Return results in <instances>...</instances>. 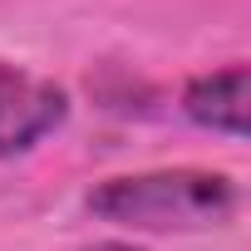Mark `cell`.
I'll use <instances>...</instances> for the list:
<instances>
[{
  "mask_svg": "<svg viewBox=\"0 0 251 251\" xmlns=\"http://www.w3.org/2000/svg\"><path fill=\"white\" fill-rule=\"evenodd\" d=\"M84 207L128 231H207L236 217L241 187L212 168H153L99 182Z\"/></svg>",
  "mask_w": 251,
  "mask_h": 251,
  "instance_id": "6da1fadb",
  "label": "cell"
},
{
  "mask_svg": "<svg viewBox=\"0 0 251 251\" xmlns=\"http://www.w3.org/2000/svg\"><path fill=\"white\" fill-rule=\"evenodd\" d=\"M69 118V94L20 64H0V158H20Z\"/></svg>",
  "mask_w": 251,
  "mask_h": 251,
  "instance_id": "7a4b0ae2",
  "label": "cell"
},
{
  "mask_svg": "<svg viewBox=\"0 0 251 251\" xmlns=\"http://www.w3.org/2000/svg\"><path fill=\"white\" fill-rule=\"evenodd\" d=\"M246 84H251L246 64H226V69L197 74L182 89V113L207 133L246 138Z\"/></svg>",
  "mask_w": 251,
  "mask_h": 251,
  "instance_id": "3957f363",
  "label": "cell"
},
{
  "mask_svg": "<svg viewBox=\"0 0 251 251\" xmlns=\"http://www.w3.org/2000/svg\"><path fill=\"white\" fill-rule=\"evenodd\" d=\"M89 251H143V246H133V241H94Z\"/></svg>",
  "mask_w": 251,
  "mask_h": 251,
  "instance_id": "277c9868",
  "label": "cell"
}]
</instances>
